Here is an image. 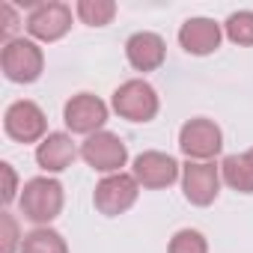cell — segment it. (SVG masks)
<instances>
[{
    "mask_svg": "<svg viewBox=\"0 0 253 253\" xmlns=\"http://www.w3.org/2000/svg\"><path fill=\"white\" fill-rule=\"evenodd\" d=\"M0 167H3V176H6V191H3V203L9 206L12 200H15V170H12V164H0Z\"/></svg>",
    "mask_w": 253,
    "mask_h": 253,
    "instance_id": "21",
    "label": "cell"
},
{
    "mask_svg": "<svg viewBox=\"0 0 253 253\" xmlns=\"http://www.w3.org/2000/svg\"><path fill=\"white\" fill-rule=\"evenodd\" d=\"M223 27L211 18H188L179 27V45L194 57H209L220 48Z\"/></svg>",
    "mask_w": 253,
    "mask_h": 253,
    "instance_id": "12",
    "label": "cell"
},
{
    "mask_svg": "<svg viewBox=\"0 0 253 253\" xmlns=\"http://www.w3.org/2000/svg\"><path fill=\"white\" fill-rule=\"evenodd\" d=\"M220 167L214 161H188L182 164V194L191 206L206 209L220 194Z\"/></svg>",
    "mask_w": 253,
    "mask_h": 253,
    "instance_id": "7",
    "label": "cell"
},
{
    "mask_svg": "<svg viewBox=\"0 0 253 253\" xmlns=\"http://www.w3.org/2000/svg\"><path fill=\"white\" fill-rule=\"evenodd\" d=\"M244 158H247V161H250V167H253V149H247V152H244Z\"/></svg>",
    "mask_w": 253,
    "mask_h": 253,
    "instance_id": "22",
    "label": "cell"
},
{
    "mask_svg": "<svg viewBox=\"0 0 253 253\" xmlns=\"http://www.w3.org/2000/svg\"><path fill=\"white\" fill-rule=\"evenodd\" d=\"M24 27L39 42H57L72 30V9L66 3H57V0H51V3H36L27 15Z\"/></svg>",
    "mask_w": 253,
    "mask_h": 253,
    "instance_id": "11",
    "label": "cell"
},
{
    "mask_svg": "<svg viewBox=\"0 0 253 253\" xmlns=\"http://www.w3.org/2000/svg\"><path fill=\"white\" fill-rule=\"evenodd\" d=\"M223 36H226L232 45H253V12H250V9L232 12V15L223 21Z\"/></svg>",
    "mask_w": 253,
    "mask_h": 253,
    "instance_id": "18",
    "label": "cell"
},
{
    "mask_svg": "<svg viewBox=\"0 0 253 253\" xmlns=\"http://www.w3.org/2000/svg\"><path fill=\"white\" fill-rule=\"evenodd\" d=\"M137 194H140V185L131 173H113V176H104L95 185L92 206L104 217H116V214H125L137 203Z\"/></svg>",
    "mask_w": 253,
    "mask_h": 253,
    "instance_id": "5",
    "label": "cell"
},
{
    "mask_svg": "<svg viewBox=\"0 0 253 253\" xmlns=\"http://www.w3.org/2000/svg\"><path fill=\"white\" fill-rule=\"evenodd\" d=\"M131 176L137 179L140 188H149V191H161V188H170L179 176H182V167L173 155L167 152H140L134 158V167H131Z\"/></svg>",
    "mask_w": 253,
    "mask_h": 253,
    "instance_id": "10",
    "label": "cell"
},
{
    "mask_svg": "<svg viewBox=\"0 0 253 253\" xmlns=\"http://www.w3.org/2000/svg\"><path fill=\"white\" fill-rule=\"evenodd\" d=\"M75 12L89 27H107L116 15V3L113 0H78Z\"/></svg>",
    "mask_w": 253,
    "mask_h": 253,
    "instance_id": "17",
    "label": "cell"
},
{
    "mask_svg": "<svg viewBox=\"0 0 253 253\" xmlns=\"http://www.w3.org/2000/svg\"><path fill=\"white\" fill-rule=\"evenodd\" d=\"M3 128L15 143H42L51 131H48V119L45 110L30 101V98H18L6 107L3 113Z\"/></svg>",
    "mask_w": 253,
    "mask_h": 253,
    "instance_id": "4",
    "label": "cell"
},
{
    "mask_svg": "<svg viewBox=\"0 0 253 253\" xmlns=\"http://www.w3.org/2000/svg\"><path fill=\"white\" fill-rule=\"evenodd\" d=\"M63 119H66V128L72 134H95L104 131V122H107V104L92 95V92H78L66 101L63 107Z\"/></svg>",
    "mask_w": 253,
    "mask_h": 253,
    "instance_id": "9",
    "label": "cell"
},
{
    "mask_svg": "<svg viewBox=\"0 0 253 253\" xmlns=\"http://www.w3.org/2000/svg\"><path fill=\"white\" fill-rule=\"evenodd\" d=\"M110 107L128 122H152L161 110V98L155 92V86L143 78H134V81H125L116 86L113 98H110Z\"/></svg>",
    "mask_w": 253,
    "mask_h": 253,
    "instance_id": "2",
    "label": "cell"
},
{
    "mask_svg": "<svg viewBox=\"0 0 253 253\" xmlns=\"http://www.w3.org/2000/svg\"><path fill=\"white\" fill-rule=\"evenodd\" d=\"M220 179L238 194H253V167L244 158V152L241 155H226L220 161Z\"/></svg>",
    "mask_w": 253,
    "mask_h": 253,
    "instance_id": "15",
    "label": "cell"
},
{
    "mask_svg": "<svg viewBox=\"0 0 253 253\" xmlns=\"http://www.w3.org/2000/svg\"><path fill=\"white\" fill-rule=\"evenodd\" d=\"M21 253H69L66 238L51 229V226H36L24 235L21 241Z\"/></svg>",
    "mask_w": 253,
    "mask_h": 253,
    "instance_id": "16",
    "label": "cell"
},
{
    "mask_svg": "<svg viewBox=\"0 0 253 253\" xmlns=\"http://www.w3.org/2000/svg\"><path fill=\"white\" fill-rule=\"evenodd\" d=\"M179 149L188 155V161H211L223 149V131L211 119H188L179 131Z\"/></svg>",
    "mask_w": 253,
    "mask_h": 253,
    "instance_id": "8",
    "label": "cell"
},
{
    "mask_svg": "<svg viewBox=\"0 0 253 253\" xmlns=\"http://www.w3.org/2000/svg\"><path fill=\"white\" fill-rule=\"evenodd\" d=\"M0 69L12 84H33L42 78L45 54L33 39H6L0 48Z\"/></svg>",
    "mask_w": 253,
    "mask_h": 253,
    "instance_id": "3",
    "label": "cell"
},
{
    "mask_svg": "<svg viewBox=\"0 0 253 253\" xmlns=\"http://www.w3.org/2000/svg\"><path fill=\"white\" fill-rule=\"evenodd\" d=\"M0 226H3V241H0V253H15V250H21V241H24V235H18V220L9 214V211H3L0 214Z\"/></svg>",
    "mask_w": 253,
    "mask_h": 253,
    "instance_id": "20",
    "label": "cell"
},
{
    "mask_svg": "<svg viewBox=\"0 0 253 253\" xmlns=\"http://www.w3.org/2000/svg\"><path fill=\"white\" fill-rule=\"evenodd\" d=\"M167 253H209V241L200 229H179L170 238Z\"/></svg>",
    "mask_w": 253,
    "mask_h": 253,
    "instance_id": "19",
    "label": "cell"
},
{
    "mask_svg": "<svg viewBox=\"0 0 253 253\" xmlns=\"http://www.w3.org/2000/svg\"><path fill=\"white\" fill-rule=\"evenodd\" d=\"M21 214L36 223V226H48L54 217H60L63 211V203H66V194H63V185L51 176H36L30 182H24L21 188Z\"/></svg>",
    "mask_w": 253,
    "mask_h": 253,
    "instance_id": "1",
    "label": "cell"
},
{
    "mask_svg": "<svg viewBox=\"0 0 253 253\" xmlns=\"http://www.w3.org/2000/svg\"><path fill=\"white\" fill-rule=\"evenodd\" d=\"M81 158L95 170V173H122L125 161H128V149H125L122 137L113 131H95L81 143Z\"/></svg>",
    "mask_w": 253,
    "mask_h": 253,
    "instance_id": "6",
    "label": "cell"
},
{
    "mask_svg": "<svg viewBox=\"0 0 253 253\" xmlns=\"http://www.w3.org/2000/svg\"><path fill=\"white\" fill-rule=\"evenodd\" d=\"M75 158H78V146H75L72 134H66V131H51L36 146V164L45 173H63L72 167Z\"/></svg>",
    "mask_w": 253,
    "mask_h": 253,
    "instance_id": "14",
    "label": "cell"
},
{
    "mask_svg": "<svg viewBox=\"0 0 253 253\" xmlns=\"http://www.w3.org/2000/svg\"><path fill=\"white\" fill-rule=\"evenodd\" d=\"M125 57H128L134 72H155V69H161V63L167 57V45L158 33L140 30L125 42Z\"/></svg>",
    "mask_w": 253,
    "mask_h": 253,
    "instance_id": "13",
    "label": "cell"
}]
</instances>
